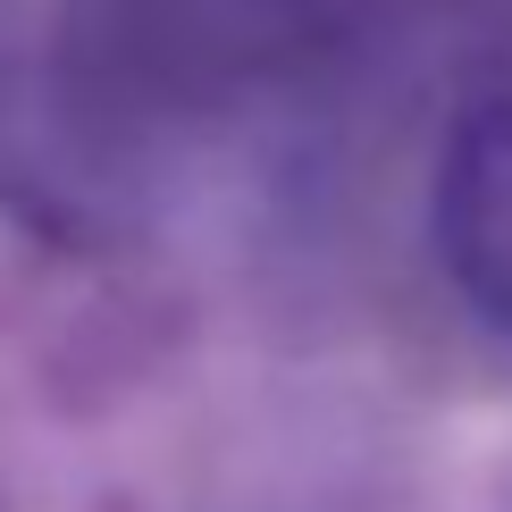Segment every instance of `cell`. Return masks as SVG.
Instances as JSON below:
<instances>
[{
    "instance_id": "cell-1",
    "label": "cell",
    "mask_w": 512,
    "mask_h": 512,
    "mask_svg": "<svg viewBox=\"0 0 512 512\" xmlns=\"http://www.w3.org/2000/svg\"><path fill=\"white\" fill-rule=\"evenodd\" d=\"M26 9L9 84L17 168L42 202H135L244 101L303 84L387 0H0Z\"/></svg>"
}]
</instances>
